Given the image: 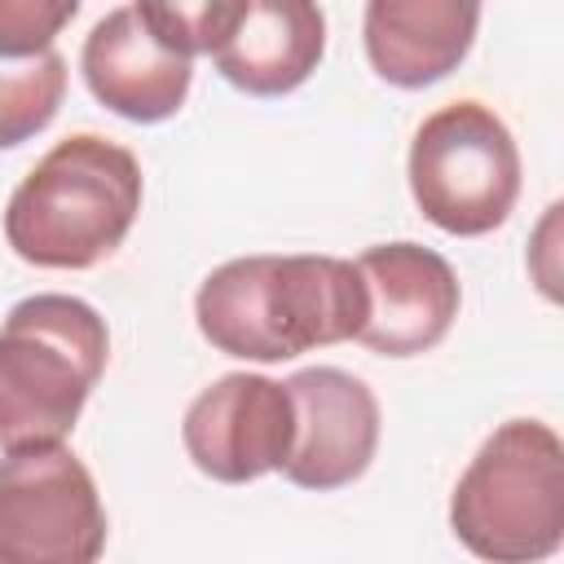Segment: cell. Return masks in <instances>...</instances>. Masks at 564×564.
Segmentation results:
<instances>
[{"label":"cell","mask_w":564,"mask_h":564,"mask_svg":"<svg viewBox=\"0 0 564 564\" xmlns=\"http://www.w3.org/2000/svg\"><path fill=\"white\" fill-rule=\"evenodd\" d=\"M194 322L225 357L291 361L308 348L357 339L366 282L339 256H238L203 278Z\"/></svg>","instance_id":"cell-1"},{"label":"cell","mask_w":564,"mask_h":564,"mask_svg":"<svg viewBox=\"0 0 564 564\" xmlns=\"http://www.w3.org/2000/svg\"><path fill=\"white\" fill-rule=\"evenodd\" d=\"M141 212V163L128 145L75 132L9 194L4 242L35 269H93L123 247Z\"/></svg>","instance_id":"cell-2"},{"label":"cell","mask_w":564,"mask_h":564,"mask_svg":"<svg viewBox=\"0 0 564 564\" xmlns=\"http://www.w3.org/2000/svg\"><path fill=\"white\" fill-rule=\"evenodd\" d=\"M110 357L106 317L62 291L26 295L0 326V449L66 445Z\"/></svg>","instance_id":"cell-3"},{"label":"cell","mask_w":564,"mask_h":564,"mask_svg":"<svg viewBox=\"0 0 564 564\" xmlns=\"http://www.w3.org/2000/svg\"><path fill=\"white\" fill-rule=\"evenodd\" d=\"M454 538L485 564H542L564 546V445L542 419H507L449 494Z\"/></svg>","instance_id":"cell-4"},{"label":"cell","mask_w":564,"mask_h":564,"mask_svg":"<svg viewBox=\"0 0 564 564\" xmlns=\"http://www.w3.org/2000/svg\"><path fill=\"white\" fill-rule=\"evenodd\" d=\"M405 172L419 212L454 238L498 229L520 198L516 137L485 101L471 97L449 101L419 123Z\"/></svg>","instance_id":"cell-5"},{"label":"cell","mask_w":564,"mask_h":564,"mask_svg":"<svg viewBox=\"0 0 564 564\" xmlns=\"http://www.w3.org/2000/svg\"><path fill=\"white\" fill-rule=\"evenodd\" d=\"M194 4H119L79 48L88 93L119 119L163 123L194 84Z\"/></svg>","instance_id":"cell-6"},{"label":"cell","mask_w":564,"mask_h":564,"mask_svg":"<svg viewBox=\"0 0 564 564\" xmlns=\"http://www.w3.org/2000/svg\"><path fill=\"white\" fill-rule=\"evenodd\" d=\"M101 551L106 507L66 445L0 458V564H97Z\"/></svg>","instance_id":"cell-7"},{"label":"cell","mask_w":564,"mask_h":564,"mask_svg":"<svg viewBox=\"0 0 564 564\" xmlns=\"http://www.w3.org/2000/svg\"><path fill=\"white\" fill-rule=\"evenodd\" d=\"M194 44L247 97L295 93L326 53V13L304 0L194 4Z\"/></svg>","instance_id":"cell-8"},{"label":"cell","mask_w":564,"mask_h":564,"mask_svg":"<svg viewBox=\"0 0 564 564\" xmlns=\"http://www.w3.org/2000/svg\"><path fill=\"white\" fill-rule=\"evenodd\" d=\"M181 441L203 476L220 485L260 480L269 471H282L291 458L295 401L286 383L269 375H220L189 401L181 419Z\"/></svg>","instance_id":"cell-9"},{"label":"cell","mask_w":564,"mask_h":564,"mask_svg":"<svg viewBox=\"0 0 564 564\" xmlns=\"http://www.w3.org/2000/svg\"><path fill=\"white\" fill-rule=\"evenodd\" d=\"M352 264L366 282V322L357 344L379 357H419L449 335L463 286L441 251L401 238L361 251Z\"/></svg>","instance_id":"cell-10"},{"label":"cell","mask_w":564,"mask_h":564,"mask_svg":"<svg viewBox=\"0 0 564 564\" xmlns=\"http://www.w3.org/2000/svg\"><path fill=\"white\" fill-rule=\"evenodd\" d=\"M295 401V445L282 476L295 489H344L366 476L379 449V401L366 379L339 366H308L286 379Z\"/></svg>","instance_id":"cell-11"},{"label":"cell","mask_w":564,"mask_h":564,"mask_svg":"<svg viewBox=\"0 0 564 564\" xmlns=\"http://www.w3.org/2000/svg\"><path fill=\"white\" fill-rule=\"evenodd\" d=\"M480 4L463 0H370L361 18L366 57L392 88H427L471 53Z\"/></svg>","instance_id":"cell-12"},{"label":"cell","mask_w":564,"mask_h":564,"mask_svg":"<svg viewBox=\"0 0 564 564\" xmlns=\"http://www.w3.org/2000/svg\"><path fill=\"white\" fill-rule=\"evenodd\" d=\"M66 97V57L57 48L22 62H0V150L44 132Z\"/></svg>","instance_id":"cell-13"},{"label":"cell","mask_w":564,"mask_h":564,"mask_svg":"<svg viewBox=\"0 0 564 564\" xmlns=\"http://www.w3.org/2000/svg\"><path fill=\"white\" fill-rule=\"evenodd\" d=\"M75 13V0H0V62L48 53Z\"/></svg>","instance_id":"cell-14"}]
</instances>
